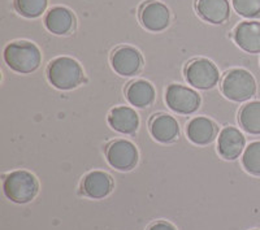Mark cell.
I'll return each mask as SVG.
<instances>
[{"label": "cell", "mask_w": 260, "mask_h": 230, "mask_svg": "<svg viewBox=\"0 0 260 230\" xmlns=\"http://www.w3.org/2000/svg\"><path fill=\"white\" fill-rule=\"evenodd\" d=\"M185 77L187 82L197 89L207 90L219 82L220 73L212 61L207 59H197L187 64Z\"/></svg>", "instance_id": "cell-5"}, {"label": "cell", "mask_w": 260, "mask_h": 230, "mask_svg": "<svg viewBox=\"0 0 260 230\" xmlns=\"http://www.w3.org/2000/svg\"><path fill=\"white\" fill-rule=\"evenodd\" d=\"M3 190L11 202L25 204L36 198L39 190V183L30 172L16 171L6 177Z\"/></svg>", "instance_id": "cell-3"}, {"label": "cell", "mask_w": 260, "mask_h": 230, "mask_svg": "<svg viewBox=\"0 0 260 230\" xmlns=\"http://www.w3.org/2000/svg\"><path fill=\"white\" fill-rule=\"evenodd\" d=\"M234 41L248 53L260 52V22L243 21L234 30Z\"/></svg>", "instance_id": "cell-10"}, {"label": "cell", "mask_w": 260, "mask_h": 230, "mask_svg": "<svg viewBox=\"0 0 260 230\" xmlns=\"http://www.w3.org/2000/svg\"><path fill=\"white\" fill-rule=\"evenodd\" d=\"M48 81L56 89L71 90L77 87L83 80L81 65L72 57H57L50 62L47 68Z\"/></svg>", "instance_id": "cell-2"}, {"label": "cell", "mask_w": 260, "mask_h": 230, "mask_svg": "<svg viewBox=\"0 0 260 230\" xmlns=\"http://www.w3.org/2000/svg\"><path fill=\"white\" fill-rule=\"evenodd\" d=\"M45 24L48 31L56 36H64L73 29L74 17L69 9L64 7H55L46 16Z\"/></svg>", "instance_id": "cell-16"}, {"label": "cell", "mask_w": 260, "mask_h": 230, "mask_svg": "<svg viewBox=\"0 0 260 230\" xmlns=\"http://www.w3.org/2000/svg\"><path fill=\"white\" fill-rule=\"evenodd\" d=\"M166 101L169 108L177 113L189 115L195 112L201 104V96L192 89L181 85H171L167 89Z\"/></svg>", "instance_id": "cell-6"}, {"label": "cell", "mask_w": 260, "mask_h": 230, "mask_svg": "<svg viewBox=\"0 0 260 230\" xmlns=\"http://www.w3.org/2000/svg\"><path fill=\"white\" fill-rule=\"evenodd\" d=\"M148 230H176V227L172 224L166 221H159L156 224H154L152 226H150Z\"/></svg>", "instance_id": "cell-23"}, {"label": "cell", "mask_w": 260, "mask_h": 230, "mask_svg": "<svg viewBox=\"0 0 260 230\" xmlns=\"http://www.w3.org/2000/svg\"><path fill=\"white\" fill-rule=\"evenodd\" d=\"M222 94L234 102H245L256 92V82L250 72L233 69L225 74L221 83Z\"/></svg>", "instance_id": "cell-4"}, {"label": "cell", "mask_w": 260, "mask_h": 230, "mask_svg": "<svg viewBox=\"0 0 260 230\" xmlns=\"http://www.w3.org/2000/svg\"><path fill=\"white\" fill-rule=\"evenodd\" d=\"M107 160L111 167L118 171H130L138 161V151L132 142L120 139L108 146Z\"/></svg>", "instance_id": "cell-7"}, {"label": "cell", "mask_w": 260, "mask_h": 230, "mask_svg": "<svg viewBox=\"0 0 260 230\" xmlns=\"http://www.w3.org/2000/svg\"><path fill=\"white\" fill-rule=\"evenodd\" d=\"M126 99L132 106L145 108L155 99V89L147 81H134L126 89Z\"/></svg>", "instance_id": "cell-18"}, {"label": "cell", "mask_w": 260, "mask_h": 230, "mask_svg": "<svg viewBox=\"0 0 260 230\" xmlns=\"http://www.w3.org/2000/svg\"><path fill=\"white\" fill-rule=\"evenodd\" d=\"M197 11L204 21L222 24L231 16V4L228 0H197Z\"/></svg>", "instance_id": "cell-13"}, {"label": "cell", "mask_w": 260, "mask_h": 230, "mask_svg": "<svg viewBox=\"0 0 260 230\" xmlns=\"http://www.w3.org/2000/svg\"><path fill=\"white\" fill-rule=\"evenodd\" d=\"M4 60L18 73H31L41 65L42 53L34 43L13 42L4 50Z\"/></svg>", "instance_id": "cell-1"}, {"label": "cell", "mask_w": 260, "mask_h": 230, "mask_svg": "<svg viewBox=\"0 0 260 230\" xmlns=\"http://www.w3.org/2000/svg\"><path fill=\"white\" fill-rule=\"evenodd\" d=\"M112 189L113 181L111 176L101 171L90 172L82 181L83 192L92 199L106 198Z\"/></svg>", "instance_id": "cell-12"}, {"label": "cell", "mask_w": 260, "mask_h": 230, "mask_svg": "<svg viewBox=\"0 0 260 230\" xmlns=\"http://www.w3.org/2000/svg\"><path fill=\"white\" fill-rule=\"evenodd\" d=\"M141 22L150 31H161L169 25V9L160 2H147L141 9Z\"/></svg>", "instance_id": "cell-8"}, {"label": "cell", "mask_w": 260, "mask_h": 230, "mask_svg": "<svg viewBox=\"0 0 260 230\" xmlns=\"http://www.w3.org/2000/svg\"><path fill=\"white\" fill-rule=\"evenodd\" d=\"M245 137L240 130L228 126L221 130L219 137V152L224 159L234 160L240 157L245 148Z\"/></svg>", "instance_id": "cell-11"}, {"label": "cell", "mask_w": 260, "mask_h": 230, "mask_svg": "<svg viewBox=\"0 0 260 230\" xmlns=\"http://www.w3.org/2000/svg\"><path fill=\"white\" fill-rule=\"evenodd\" d=\"M108 122L120 133L132 134L138 129L139 117L130 107H116L108 116Z\"/></svg>", "instance_id": "cell-14"}, {"label": "cell", "mask_w": 260, "mask_h": 230, "mask_svg": "<svg viewBox=\"0 0 260 230\" xmlns=\"http://www.w3.org/2000/svg\"><path fill=\"white\" fill-rule=\"evenodd\" d=\"M151 134L156 141L167 143L176 139L180 133V126L176 118L169 115H157L151 120Z\"/></svg>", "instance_id": "cell-17"}, {"label": "cell", "mask_w": 260, "mask_h": 230, "mask_svg": "<svg viewBox=\"0 0 260 230\" xmlns=\"http://www.w3.org/2000/svg\"><path fill=\"white\" fill-rule=\"evenodd\" d=\"M112 67L120 76H133L142 67V56L136 48L122 46L113 52Z\"/></svg>", "instance_id": "cell-9"}, {"label": "cell", "mask_w": 260, "mask_h": 230, "mask_svg": "<svg viewBox=\"0 0 260 230\" xmlns=\"http://www.w3.org/2000/svg\"><path fill=\"white\" fill-rule=\"evenodd\" d=\"M17 12L27 18L41 16L47 8V0H15Z\"/></svg>", "instance_id": "cell-21"}, {"label": "cell", "mask_w": 260, "mask_h": 230, "mask_svg": "<svg viewBox=\"0 0 260 230\" xmlns=\"http://www.w3.org/2000/svg\"><path fill=\"white\" fill-rule=\"evenodd\" d=\"M240 124L250 134H260V102H251L242 107Z\"/></svg>", "instance_id": "cell-19"}, {"label": "cell", "mask_w": 260, "mask_h": 230, "mask_svg": "<svg viewBox=\"0 0 260 230\" xmlns=\"http://www.w3.org/2000/svg\"><path fill=\"white\" fill-rule=\"evenodd\" d=\"M238 15L247 18L260 17V0H232Z\"/></svg>", "instance_id": "cell-22"}, {"label": "cell", "mask_w": 260, "mask_h": 230, "mask_svg": "<svg viewBox=\"0 0 260 230\" xmlns=\"http://www.w3.org/2000/svg\"><path fill=\"white\" fill-rule=\"evenodd\" d=\"M242 164L248 173L260 176V142H252L246 147Z\"/></svg>", "instance_id": "cell-20"}, {"label": "cell", "mask_w": 260, "mask_h": 230, "mask_svg": "<svg viewBox=\"0 0 260 230\" xmlns=\"http://www.w3.org/2000/svg\"><path fill=\"white\" fill-rule=\"evenodd\" d=\"M186 133L195 145H208L215 139L216 125L207 117H195L187 125Z\"/></svg>", "instance_id": "cell-15"}]
</instances>
